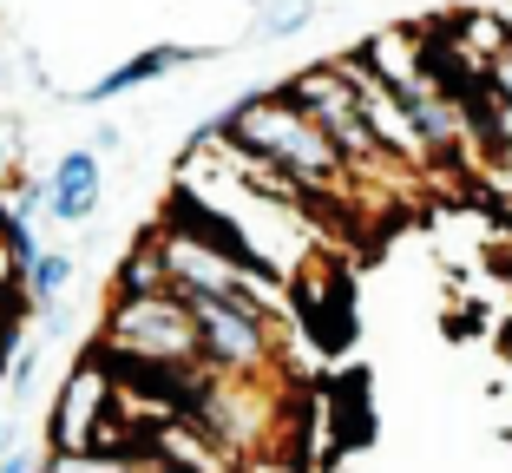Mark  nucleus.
<instances>
[{"mask_svg": "<svg viewBox=\"0 0 512 473\" xmlns=\"http://www.w3.org/2000/svg\"><path fill=\"white\" fill-rule=\"evenodd\" d=\"M217 132H224L237 152H250V158H263L270 171H283V178L296 184V198H335V191H348L342 152H335L329 132H322V125L309 119L283 86L237 99V106L217 119Z\"/></svg>", "mask_w": 512, "mask_h": 473, "instance_id": "obj_1", "label": "nucleus"}, {"mask_svg": "<svg viewBox=\"0 0 512 473\" xmlns=\"http://www.w3.org/2000/svg\"><path fill=\"white\" fill-rule=\"evenodd\" d=\"M99 349L112 368H197V329L178 290L151 296H119L99 322Z\"/></svg>", "mask_w": 512, "mask_h": 473, "instance_id": "obj_2", "label": "nucleus"}, {"mask_svg": "<svg viewBox=\"0 0 512 473\" xmlns=\"http://www.w3.org/2000/svg\"><path fill=\"white\" fill-rule=\"evenodd\" d=\"M197 329V368L217 382H263L276 368V329L283 316L237 303V296H184Z\"/></svg>", "mask_w": 512, "mask_h": 473, "instance_id": "obj_3", "label": "nucleus"}, {"mask_svg": "<svg viewBox=\"0 0 512 473\" xmlns=\"http://www.w3.org/2000/svg\"><path fill=\"white\" fill-rule=\"evenodd\" d=\"M283 92H289V99H296V106L322 125V132H329V145L342 152L348 178H355V171L388 165V152H381L375 132L362 125V106H355V92H348V79H342V66H335V60H322V66H309V73L283 79Z\"/></svg>", "mask_w": 512, "mask_h": 473, "instance_id": "obj_4", "label": "nucleus"}, {"mask_svg": "<svg viewBox=\"0 0 512 473\" xmlns=\"http://www.w3.org/2000/svg\"><path fill=\"white\" fill-rule=\"evenodd\" d=\"M112 395H119L112 362H106V349L92 342V349L73 362V375L60 382V401H53V414H46V447H53V454H79V447H92L99 421L112 414Z\"/></svg>", "mask_w": 512, "mask_h": 473, "instance_id": "obj_5", "label": "nucleus"}, {"mask_svg": "<svg viewBox=\"0 0 512 473\" xmlns=\"http://www.w3.org/2000/svg\"><path fill=\"white\" fill-rule=\"evenodd\" d=\"M335 66H342L348 92H355V106H362V125L375 132L381 152H388V158H407V165H427V145H421V132H414V119H407V106L362 66V53H342Z\"/></svg>", "mask_w": 512, "mask_h": 473, "instance_id": "obj_6", "label": "nucleus"}, {"mask_svg": "<svg viewBox=\"0 0 512 473\" xmlns=\"http://www.w3.org/2000/svg\"><path fill=\"white\" fill-rule=\"evenodd\" d=\"M99 198H106V165H99L92 145H79V152H66L60 165H53V178H46V217H53V224H86V217L99 211Z\"/></svg>", "mask_w": 512, "mask_h": 473, "instance_id": "obj_7", "label": "nucleus"}, {"mask_svg": "<svg viewBox=\"0 0 512 473\" xmlns=\"http://www.w3.org/2000/svg\"><path fill=\"white\" fill-rule=\"evenodd\" d=\"M191 60H204V53H191V46H145V53H132L125 66H112V73L92 79V86H86V106H112V99H125V92L151 86V79L178 73V66H191Z\"/></svg>", "mask_w": 512, "mask_h": 473, "instance_id": "obj_8", "label": "nucleus"}, {"mask_svg": "<svg viewBox=\"0 0 512 473\" xmlns=\"http://www.w3.org/2000/svg\"><path fill=\"white\" fill-rule=\"evenodd\" d=\"M66 283H73V257H66V250H40V257L27 263V276H20V290H27V303H33V309L60 303Z\"/></svg>", "mask_w": 512, "mask_h": 473, "instance_id": "obj_9", "label": "nucleus"}, {"mask_svg": "<svg viewBox=\"0 0 512 473\" xmlns=\"http://www.w3.org/2000/svg\"><path fill=\"white\" fill-rule=\"evenodd\" d=\"M453 40H460V46L473 53V60H480L486 73H493V60L512 46V20H499V14H467L460 27H453Z\"/></svg>", "mask_w": 512, "mask_h": 473, "instance_id": "obj_10", "label": "nucleus"}, {"mask_svg": "<svg viewBox=\"0 0 512 473\" xmlns=\"http://www.w3.org/2000/svg\"><path fill=\"white\" fill-rule=\"evenodd\" d=\"M33 257H40V244H33L27 217H14L7 204H0V290H7V283H20Z\"/></svg>", "mask_w": 512, "mask_h": 473, "instance_id": "obj_11", "label": "nucleus"}, {"mask_svg": "<svg viewBox=\"0 0 512 473\" xmlns=\"http://www.w3.org/2000/svg\"><path fill=\"white\" fill-rule=\"evenodd\" d=\"M316 20V0H263L250 20V40H289V33H302Z\"/></svg>", "mask_w": 512, "mask_h": 473, "instance_id": "obj_12", "label": "nucleus"}, {"mask_svg": "<svg viewBox=\"0 0 512 473\" xmlns=\"http://www.w3.org/2000/svg\"><path fill=\"white\" fill-rule=\"evenodd\" d=\"M151 290H171L165 257H158V237L132 244V257H125V270H119V296H151Z\"/></svg>", "mask_w": 512, "mask_h": 473, "instance_id": "obj_13", "label": "nucleus"}, {"mask_svg": "<svg viewBox=\"0 0 512 473\" xmlns=\"http://www.w3.org/2000/svg\"><path fill=\"white\" fill-rule=\"evenodd\" d=\"M40 473H138V454H106V447H79V454H46Z\"/></svg>", "mask_w": 512, "mask_h": 473, "instance_id": "obj_14", "label": "nucleus"}, {"mask_svg": "<svg viewBox=\"0 0 512 473\" xmlns=\"http://www.w3.org/2000/svg\"><path fill=\"white\" fill-rule=\"evenodd\" d=\"M0 178H20V125L0 112Z\"/></svg>", "mask_w": 512, "mask_h": 473, "instance_id": "obj_15", "label": "nucleus"}, {"mask_svg": "<svg viewBox=\"0 0 512 473\" xmlns=\"http://www.w3.org/2000/svg\"><path fill=\"white\" fill-rule=\"evenodd\" d=\"M92 152H99V158L119 152V125H99V132H92Z\"/></svg>", "mask_w": 512, "mask_h": 473, "instance_id": "obj_16", "label": "nucleus"}, {"mask_svg": "<svg viewBox=\"0 0 512 473\" xmlns=\"http://www.w3.org/2000/svg\"><path fill=\"white\" fill-rule=\"evenodd\" d=\"M0 473H33V460L27 454H0Z\"/></svg>", "mask_w": 512, "mask_h": 473, "instance_id": "obj_17", "label": "nucleus"}]
</instances>
